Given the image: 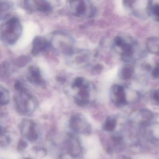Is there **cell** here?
I'll return each instance as SVG.
<instances>
[{
	"mask_svg": "<svg viewBox=\"0 0 159 159\" xmlns=\"http://www.w3.org/2000/svg\"><path fill=\"white\" fill-rule=\"evenodd\" d=\"M16 93L14 102L17 112L21 116H29L37 109L38 102L36 98L31 94L21 81L15 84Z\"/></svg>",
	"mask_w": 159,
	"mask_h": 159,
	"instance_id": "cell-1",
	"label": "cell"
},
{
	"mask_svg": "<svg viewBox=\"0 0 159 159\" xmlns=\"http://www.w3.org/2000/svg\"><path fill=\"white\" fill-rule=\"evenodd\" d=\"M75 92L74 99L79 106H86L92 102L95 94V88L90 81L84 77H77L72 83Z\"/></svg>",
	"mask_w": 159,
	"mask_h": 159,
	"instance_id": "cell-2",
	"label": "cell"
},
{
	"mask_svg": "<svg viewBox=\"0 0 159 159\" xmlns=\"http://www.w3.org/2000/svg\"><path fill=\"white\" fill-rule=\"evenodd\" d=\"M1 28V38L5 44H15L22 33V26L19 19L16 17L6 19Z\"/></svg>",
	"mask_w": 159,
	"mask_h": 159,
	"instance_id": "cell-3",
	"label": "cell"
},
{
	"mask_svg": "<svg viewBox=\"0 0 159 159\" xmlns=\"http://www.w3.org/2000/svg\"><path fill=\"white\" fill-rule=\"evenodd\" d=\"M50 48L58 53L69 56L75 51V41L67 33L58 31L53 33L49 41Z\"/></svg>",
	"mask_w": 159,
	"mask_h": 159,
	"instance_id": "cell-4",
	"label": "cell"
},
{
	"mask_svg": "<svg viewBox=\"0 0 159 159\" xmlns=\"http://www.w3.org/2000/svg\"><path fill=\"white\" fill-rule=\"evenodd\" d=\"M68 6L71 14L77 17L91 18L96 12L90 0H69Z\"/></svg>",
	"mask_w": 159,
	"mask_h": 159,
	"instance_id": "cell-5",
	"label": "cell"
},
{
	"mask_svg": "<svg viewBox=\"0 0 159 159\" xmlns=\"http://www.w3.org/2000/svg\"><path fill=\"white\" fill-rule=\"evenodd\" d=\"M69 126L76 133L87 135L91 134V127L86 118L82 114H74L69 120Z\"/></svg>",
	"mask_w": 159,
	"mask_h": 159,
	"instance_id": "cell-6",
	"label": "cell"
},
{
	"mask_svg": "<svg viewBox=\"0 0 159 159\" xmlns=\"http://www.w3.org/2000/svg\"><path fill=\"white\" fill-rule=\"evenodd\" d=\"M19 129L21 135L30 142L36 141L39 137L38 127L33 120H23L20 124Z\"/></svg>",
	"mask_w": 159,
	"mask_h": 159,
	"instance_id": "cell-7",
	"label": "cell"
},
{
	"mask_svg": "<svg viewBox=\"0 0 159 159\" xmlns=\"http://www.w3.org/2000/svg\"><path fill=\"white\" fill-rule=\"evenodd\" d=\"M114 44L119 48L121 57L125 61H130L133 58V47L132 44L128 43L121 36L115 38Z\"/></svg>",
	"mask_w": 159,
	"mask_h": 159,
	"instance_id": "cell-8",
	"label": "cell"
},
{
	"mask_svg": "<svg viewBox=\"0 0 159 159\" xmlns=\"http://www.w3.org/2000/svg\"><path fill=\"white\" fill-rule=\"evenodd\" d=\"M110 98L113 102L117 106H123L128 102L126 89L121 85L115 84L112 87Z\"/></svg>",
	"mask_w": 159,
	"mask_h": 159,
	"instance_id": "cell-9",
	"label": "cell"
},
{
	"mask_svg": "<svg viewBox=\"0 0 159 159\" xmlns=\"http://www.w3.org/2000/svg\"><path fill=\"white\" fill-rule=\"evenodd\" d=\"M23 2L29 11L49 13L52 10V6L47 0H24Z\"/></svg>",
	"mask_w": 159,
	"mask_h": 159,
	"instance_id": "cell-10",
	"label": "cell"
},
{
	"mask_svg": "<svg viewBox=\"0 0 159 159\" xmlns=\"http://www.w3.org/2000/svg\"><path fill=\"white\" fill-rule=\"evenodd\" d=\"M68 57H70L69 61L71 65L83 67L88 64L90 59V54L87 50H80L74 51L72 54Z\"/></svg>",
	"mask_w": 159,
	"mask_h": 159,
	"instance_id": "cell-11",
	"label": "cell"
},
{
	"mask_svg": "<svg viewBox=\"0 0 159 159\" xmlns=\"http://www.w3.org/2000/svg\"><path fill=\"white\" fill-rule=\"evenodd\" d=\"M64 144L67 154L74 158L80 156L82 152V147L78 138L75 135L73 134H69Z\"/></svg>",
	"mask_w": 159,
	"mask_h": 159,
	"instance_id": "cell-12",
	"label": "cell"
},
{
	"mask_svg": "<svg viewBox=\"0 0 159 159\" xmlns=\"http://www.w3.org/2000/svg\"><path fill=\"white\" fill-rule=\"evenodd\" d=\"M27 79L32 84L38 86L44 87L46 82L40 68L37 66L32 65L28 69Z\"/></svg>",
	"mask_w": 159,
	"mask_h": 159,
	"instance_id": "cell-13",
	"label": "cell"
},
{
	"mask_svg": "<svg viewBox=\"0 0 159 159\" xmlns=\"http://www.w3.org/2000/svg\"><path fill=\"white\" fill-rule=\"evenodd\" d=\"M49 48L50 45L49 41L42 36H36L33 41L32 54L34 56H39L45 52Z\"/></svg>",
	"mask_w": 159,
	"mask_h": 159,
	"instance_id": "cell-14",
	"label": "cell"
},
{
	"mask_svg": "<svg viewBox=\"0 0 159 159\" xmlns=\"http://www.w3.org/2000/svg\"><path fill=\"white\" fill-rule=\"evenodd\" d=\"M134 72L133 67L130 64H126L121 67L119 72V78L123 80H129L132 77Z\"/></svg>",
	"mask_w": 159,
	"mask_h": 159,
	"instance_id": "cell-15",
	"label": "cell"
},
{
	"mask_svg": "<svg viewBox=\"0 0 159 159\" xmlns=\"http://www.w3.org/2000/svg\"><path fill=\"white\" fill-rule=\"evenodd\" d=\"M147 50L152 54L159 55V38L150 37L146 42Z\"/></svg>",
	"mask_w": 159,
	"mask_h": 159,
	"instance_id": "cell-16",
	"label": "cell"
},
{
	"mask_svg": "<svg viewBox=\"0 0 159 159\" xmlns=\"http://www.w3.org/2000/svg\"><path fill=\"white\" fill-rule=\"evenodd\" d=\"M12 4L8 1H1V20L6 19L8 17V14L12 9Z\"/></svg>",
	"mask_w": 159,
	"mask_h": 159,
	"instance_id": "cell-17",
	"label": "cell"
},
{
	"mask_svg": "<svg viewBox=\"0 0 159 159\" xmlns=\"http://www.w3.org/2000/svg\"><path fill=\"white\" fill-rule=\"evenodd\" d=\"M147 12L156 21L159 22V4L153 5L150 2L147 6Z\"/></svg>",
	"mask_w": 159,
	"mask_h": 159,
	"instance_id": "cell-18",
	"label": "cell"
},
{
	"mask_svg": "<svg viewBox=\"0 0 159 159\" xmlns=\"http://www.w3.org/2000/svg\"><path fill=\"white\" fill-rule=\"evenodd\" d=\"M1 105H7L10 101V93L7 89L1 86Z\"/></svg>",
	"mask_w": 159,
	"mask_h": 159,
	"instance_id": "cell-19",
	"label": "cell"
},
{
	"mask_svg": "<svg viewBox=\"0 0 159 159\" xmlns=\"http://www.w3.org/2000/svg\"><path fill=\"white\" fill-rule=\"evenodd\" d=\"M117 120L114 117H109L106 120L103 126V129L107 131H112L116 126Z\"/></svg>",
	"mask_w": 159,
	"mask_h": 159,
	"instance_id": "cell-20",
	"label": "cell"
},
{
	"mask_svg": "<svg viewBox=\"0 0 159 159\" xmlns=\"http://www.w3.org/2000/svg\"><path fill=\"white\" fill-rule=\"evenodd\" d=\"M1 147H6L10 143V138L5 134V130H3L1 127Z\"/></svg>",
	"mask_w": 159,
	"mask_h": 159,
	"instance_id": "cell-21",
	"label": "cell"
},
{
	"mask_svg": "<svg viewBox=\"0 0 159 159\" xmlns=\"http://www.w3.org/2000/svg\"><path fill=\"white\" fill-rule=\"evenodd\" d=\"M28 147V144L27 142H25L22 139H20L17 145V149L19 152H22L24 151Z\"/></svg>",
	"mask_w": 159,
	"mask_h": 159,
	"instance_id": "cell-22",
	"label": "cell"
},
{
	"mask_svg": "<svg viewBox=\"0 0 159 159\" xmlns=\"http://www.w3.org/2000/svg\"><path fill=\"white\" fill-rule=\"evenodd\" d=\"M151 97L155 102L159 103V89L155 90L152 92Z\"/></svg>",
	"mask_w": 159,
	"mask_h": 159,
	"instance_id": "cell-23",
	"label": "cell"
},
{
	"mask_svg": "<svg viewBox=\"0 0 159 159\" xmlns=\"http://www.w3.org/2000/svg\"><path fill=\"white\" fill-rule=\"evenodd\" d=\"M136 0H123V3L124 6L128 8H131L133 6Z\"/></svg>",
	"mask_w": 159,
	"mask_h": 159,
	"instance_id": "cell-24",
	"label": "cell"
},
{
	"mask_svg": "<svg viewBox=\"0 0 159 159\" xmlns=\"http://www.w3.org/2000/svg\"><path fill=\"white\" fill-rule=\"evenodd\" d=\"M152 75L155 78H158L159 77V63L157 64L155 69L152 72Z\"/></svg>",
	"mask_w": 159,
	"mask_h": 159,
	"instance_id": "cell-25",
	"label": "cell"
},
{
	"mask_svg": "<svg viewBox=\"0 0 159 159\" xmlns=\"http://www.w3.org/2000/svg\"><path fill=\"white\" fill-rule=\"evenodd\" d=\"M29 159V158H26V159Z\"/></svg>",
	"mask_w": 159,
	"mask_h": 159,
	"instance_id": "cell-26",
	"label": "cell"
}]
</instances>
